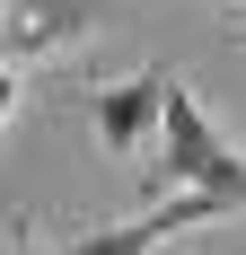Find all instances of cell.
Here are the masks:
<instances>
[{"label":"cell","instance_id":"3","mask_svg":"<svg viewBox=\"0 0 246 255\" xmlns=\"http://www.w3.org/2000/svg\"><path fill=\"white\" fill-rule=\"evenodd\" d=\"M220 211H238V194H220V185H185V194H167V203H149L141 220H123V229H97V238H79V255H132V247H158V238L194 229V220H220Z\"/></svg>","mask_w":246,"mask_h":255},{"label":"cell","instance_id":"4","mask_svg":"<svg viewBox=\"0 0 246 255\" xmlns=\"http://www.w3.org/2000/svg\"><path fill=\"white\" fill-rule=\"evenodd\" d=\"M79 26H88V0H9L0 9V62H44L53 44H71Z\"/></svg>","mask_w":246,"mask_h":255},{"label":"cell","instance_id":"2","mask_svg":"<svg viewBox=\"0 0 246 255\" xmlns=\"http://www.w3.org/2000/svg\"><path fill=\"white\" fill-rule=\"evenodd\" d=\"M167 62H149V71L115 79V88H97V141L123 158V167H149V150H158V106H167Z\"/></svg>","mask_w":246,"mask_h":255},{"label":"cell","instance_id":"5","mask_svg":"<svg viewBox=\"0 0 246 255\" xmlns=\"http://www.w3.org/2000/svg\"><path fill=\"white\" fill-rule=\"evenodd\" d=\"M18 115V62H0V124Z\"/></svg>","mask_w":246,"mask_h":255},{"label":"cell","instance_id":"1","mask_svg":"<svg viewBox=\"0 0 246 255\" xmlns=\"http://www.w3.org/2000/svg\"><path fill=\"white\" fill-rule=\"evenodd\" d=\"M158 132H167V158H149V167H158L167 185H220V194H238V211H246V158L211 132V115L194 106V88H185V79H167Z\"/></svg>","mask_w":246,"mask_h":255}]
</instances>
